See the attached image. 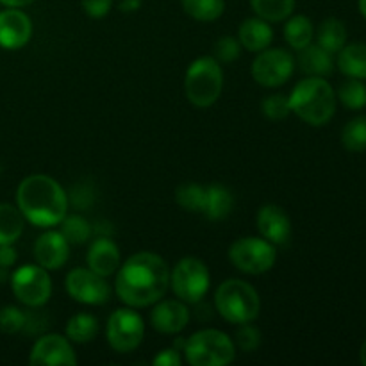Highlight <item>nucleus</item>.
Segmentation results:
<instances>
[{"mask_svg":"<svg viewBox=\"0 0 366 366\" xmlns=\"http://www.w3.org/2000/svg\"><path fill=\"white\" fill-rule=\"evenodd\" d=\"M170 288V267L154 252H136L120 264L114 293L129 307H150Z\"/></svg>","mask_w":366,"mask_h":366,"instance_id":"1","label":"nucleus"},{"mask_svg":"<svg viewBox=\"0 0 366 366\" xmlns=\"http://www.w3.org/2000/svg\"><path fill=\"white\" fill-rule=\"evenodd\" d=\"M16 207L34 227L52 229L68 214V195L54 177L32 174L18 186Z\"/></svg>","mask_w":366,"mask_h":366,"instance_id":"2","label":"nucleus"},{"mask_svg":"<svg viewBox=\"0 0 366 366\" xmlns=\"http://www.w3.org/2000/svg\"><path fill=\"white\" fill-rule=\"evenodd\" d=\"M290 109L311 127H322L336 113V92L325 77H306L293 86L288 97Z\"/></svg>","mask_w":366,"mask_h":366,"instance_id":"3","label":"nucleus"},{"mask_svg":"<svg viewBox=\"0 0 366 366\" xmlns=\"http://www.w3.org/2000/svg\"><path fill=\"white\" fill-rule=\"evenodd\" d=\"M214 310L229 324H249L259 317V293L247 281L227 279L214 292Z\"/></svg>","mask_w":366,"mask_h":366,"instance_id":"4","label":"nucleus"},{"mask_svg":"<svg viewBox=\"0 0 366 366\" xmlns=\"http://www.w3.org/2000/svg\"><path fill=\"white\" fill-rule=\"evenodd\" d=\"M224 89V70L213 56L193 61L184 75V93L189 104L199 109L211 107Z\"/></svg>","mask_w":366,"mask_h":366,"instance_id":"5","label":"nucleus"},{"mask_svg":"<svg viewBox=\"0 0 366 366\" xmlns=\"http://www.w3.org/2000/svg\"><path fill=\"white\" fill-rule=\"evenodd\" d=\"M234 340L218 329H202L186 340L184 356L192 366H227L236 357Z\"/></svg>","mask_w":366,"mask_h":366,"instance_id":"6","label":"nucleus"},{"mask_svg":"<svg viewBox=\"0 0 366 366\" xmlns=\"http://www.w3.org/2000/svg\"><path fill=\"white\" fill-rule=\"evenodd\" d=\"M209 286V268L199 257H182L170 270V288L182 302L199 304L207 295Z\"/></svg>","mask_w":366,"mask_h":366,"instance_id":"7","label":"nucleus"},{"mask_svg":"<svg viewBox=\"0 0 366 366\" xmlns=\"http://www.w3.org/2000/svg\"><path fill=\"white\" fill-rule=\"evenodd\" d=\"M229 261L236 270L247 275L267 274L277 261V250L274 243L264 238L243 236L229 247Z\"/></svg>","mask_w":366,"mask_h":366,"instance_id":"8","label":"nucleus"},{"mask_svg":"<svg viewBox=\"0 0 366 366\" xmlns=\"http://www.w3.org/2000/svg\"><path fill=\"white\" fill-rule=\"evenodd\" d=\"M145 336V322L134 307H120L111 313L106 324L107 345L118 354L138 349Z\"/></svg>","mask_w":366,"mask_h":366,"instance_id":"9","label":"nucleus"},{"mask_svg":"<svg viewBox=\"0 0 366 366\" xmlns=\"http://www.w3.org/2000/svg\"><path fill=\"white\" fill-rule=\"evenodd\" d=\"M11 288L18 302L38 310L50 300L52 295V279L46 268L36 264H24L11 275Z\"/></svg>","mask_w":366,"mask_h":366,"instance_id":"10","label":"nucleus"},{"mask_svg":"<svg viewBox=\"0 0 366 366\" xmlns=\"http://www.w3.org/2000/svg\"><path fill=\"white\" fill-rule=\"evenodd\" d=\"M295 57L286 49H264L250 64V75L263 88H279L292 79Z\"/></svg>","mask_w":366,"mask_h":366,"instance_id":"11","label":"nucleus"},{"mask_svg":"<svg viewBox=\"0 0 366 366\" xmlns=\"http://www.w3.org/2000/svg\"><path fill=\"white\" fill-rule=\"evenodd\" d=\"M66 293L79 304L102 306L111 299V286L106 277L93 272L92 268H74L64 279Z\"/></svg>","mask_w":366,"mask_h":366,"instance_id":"12","label":"nucleus"},{"mask_svg":"<svg viewBox=\"0 0 366 366\" xmlns=\"http://www.w3.org/2000/svg\"><path fill=\"white\" fill-rule=\"evenodd\" d=\"M29 363L32 366H75L77 354L66 336L52 332V335L41 336L34 343Z\"/></svg>","mask_w":366,"mask_h":366,"instance_id":"13","label":"nucleus"},{"mask_svg":"<svg viewBox=\"0 0 366 366\" xmlns=\"http://www.w3.org/2000/svg\"><path fill=\"white\" fill-rule=\"evenodd\" d=\"M32 21L25 11L7 7L0 11V46L6 50H18L31 41Z\"/></svg>","mask_w":366,"mask_h":366,"instance_id":"14","label":"nucleus"},{"mask_svg":"<svg viewBox=\"0 0 366 366\" xmlns=\"http://www.w3.org/2000/svg\"><path fill=\"white\" fill-rule=\"evenodd\" d=\"M189 324V310L186 302L175 299L157 300L150 313V325L161 335H179Z\"/></svg>","mask_w":366,"mask_h":366,"instance_id":"15","label":"nucleus"},{"mask_svg":"<svg viewBox=\"0 0 366 366\" xmlns=\"http://www.w3.org/2000/svg\"><path fill=\"white\" fill-rule=\"evenodd\" d=\"M256 224L261 238L268 239L275 247L288 243L290 236H292V220H290L288 213L277 204L261 206L256 214Z\"/></svg>","mask_w":366,"mask_h":366,"instance_id":"16","label":"nucleus"},{"mask_svg":"<svg viewBox=\"0 0 366 366\" xmlns=\"http://www.w3.org/2000/svg\"><path fill=\"white\" fill-rule=\"evenodd\" d=\"M34 257L36 263L49 272L59 270L66 264L68 257H70V243L59 231L50 229L36 239Z\"/></svg>","mask_w":366,"mask_h":366,"instance_id":"17","label":"nucleus"},{"mask_svg":"<svg viewBox=\"0 0 366 366\" xmlns=\"http://www.w3.org/2000/svg\"><path fill=\"white\" fill-rule=\"evenodd\" d=\"M86 263H88V268H92L93 272L107 279L109 275L117 274V270L120 268V249L111 238L100 236V238L93 239L92 245H89Z\"/></svg>","mask_w":366,"mask_h":366,"instance_id":"18","label":"nucleus"},{"mask_svg":"<svg viewBox=\"0 0 366 366\" xmlns=\"http://www.w3.org/2000/svg\"><path fill=\"white\" fill-rule=\"evenodd\" d=\"M238 41L242 49L247 52H261L268 49L274 41V29L267 20L259 16H250L243 20V24L238 29Z\"/></svg>","mask_w":366,"mask_h":366,"instance_id":"19","label":"nucleus"},{"mask_svg":"<svg viewBox=\"0 0 366 366\" xmlns=\"http://www.w3.org/2000/svg\"><path fill=\"white\" fill-rule=\"evenodd\" d=\"M297 63H299L300 70L307 75V77H327L335 70V59L332 54L322 49L320 45H313L310 43L304 49L297 50Z\"/></svg>","mask_w":366,"mask_h":366,"instance_id":"20","label":"nucleus"},{"mask_svg":"<svg viewBox=\"0 0 366 366\" xmlns=\"http://www.w3.org/2000/svg\"><path fill=\"white\" fill-rule=\"evenodd\" d=\"M234 207V197L231 189L222 184L206 186V195H204L202 214L211 222H220L231 214Z\"/></svg>","mask_w":366,"mask_h":366,"instance_id":"21","label":"nucleus"},{"mask_svg":"<svg viewBox=\"0 0 366 366\" xmlns=\"http://www.w3.org/2000/svg\"><path fill=\"white\" fill-rule=\"evenodd\" d=\"M340 71L345 77L366 81V43H350L338 52Z\"/></svg>","mask_w":366,"mask_h":366,"instance_id":"22","label":"nucleus"},{"mask_svg":"<svg viewBox=\"0 0 366 366\" xmlns=\"http://www.w3.org/2000/svg\"><path fill=\"white\" fill-rule=\"evenodd\" d=\"M317 45L331 52L338 54L347 45V27L338 18H325L317 31Z\"/></svg>","mask_w":366,"mask_h":366,"instance_id":"23","label":"nucleus"},{"mask_svg":"<svg viewBox=\"0 0 366 366\" xmlns=\"http://www.w3.org/2000/svg\"><path fill=\"white\" fill-rule=\"evenodd\" d=\"M315 38L313 21L306 14H293L286 18L285 39L293 50H300L310 45Z\"/></svg>","mask_w":366,"mask_h":366,"instance_id":"24","label":"nucleus"},{"mask_svg":"<svg viewBox=\"0 0 366 366\" xmlns=\"http://www.w3.org/2000/svg\"><path fill=\"white\" fill-rule=\"evenodd\" d=\"M25 218L11 204H0V245H13L24 232Z\"/></svg>","mask_w":366,"mask_h":366,"instance_id":"25","label":"nucleus"},{"mask_svg":"<svg viewBox=\"0 0 366 366\" xmlns=\"http://www.w3.org/2000/svg\"><path fill=\"white\" fill-rule=\"evenodd\" d=\"M254 14L268 24H279L290 18L295 9V0H249Z\"/></svg>","mask_w":366,"mask_h":366,"instance_id":"26","label":"nucleus"},{"mask_svg":"<svg viewBox=\"0 0 366 366\" xmlns=\"http://www.w3.org/2000/svg\"><path fill=\"white\" fill-rule=\"evenodd\" d=\"M64 332L71 343H89L99 335V320L89 313H77L68 320Z\"/></svg>","mask_w":366,"mask_h":366,"instance_id":"27","label":"nucleus"},{"mask_svg":"<svg viewBox=\"0 0 366 366\" xmlns=\"http://www.w3.org/2000/svg\"><path fill=\"white\" fill-rule=\"evenodd\" d=\"M181 6L189 18L197 21H214L225 13V0H181Z\"/></svg>","mask_w":366,"mask_h":366,"instance_id":"28","label":"nucleus"},{"mask_svg":"<svg viewBox=\"0 0 366 366\" xmlns=\"http://www.w3.org/2000/svg\"><path fill=\"white\" fill-rule=\"evenodd\" d=\"M59 232L70 245H82L93 234V227L81 214H66L59 224Z\"/></svg>","mask_w":366,"mask_h":366,"instance_id":"29","label":"nucleus"},{"mask_svg":"<svg viewBox=\"0 0 366 366\" xmlns=\"http://www.w3.org/2000/svg\"><path fill=\"white\" fill-rule=\"evenodd\" d=\"M336 99L350 111H360L366 107V84L361 79L347 77L336 92Z\"/></svg>","mask_w":366,"mask_h":366,"instance_id":"30","label":"nucleus"},{"mask_svg":"<svg viewBox=\"0 0 366 366\" xmlns=\"http://www.w3.org/2000/svg\"><path fill=\"white\" fill-rule=\"evenodd\" d=\"M204 195H206V186L186 182L175 189V202L181 209L188 211V213L202 214Z\"/></svg>","mask_w":366,"mask_h":366,"instance_id":"31","label":"nucleus"},{"mask_svg":"<svg viewBox=\"0 0 366 366\" xmlns=\"http://www.w3.org/2000/svg\"><path fill=\"white\" fill-rule=\"evenodd\" d=\"M342 145L349 152H365L366 150V114L356 117L343 127Z\"/></svg>","mask_w":366,"mask_h":366,"instance_id":"32","label":"nucleus"},{"mask_svg":"<svg viewBox=\"0 0 366 366\" xmlns=\"http://www.w3.org/2000/svg\"><path fill=\"white\" fill-rule=\"evenodd\" d=\"M261 113L267 120L270 122H282L292 114L290 109L288 97H285L282 93H274V95H268L261 100Z\"/></svg>","mask_w":366,"mask_h":366,"instance_id":"33","label":"nucleus"},{"mask_svg":"<svg viewBox=\"0 0 366 366\" xmlns=\"http://www.w3.org/2000/svg\"><path fill=\"white\" fill-rule=\"evenodd\" d=\"M27 325V313L16 306H4L0 310V331L6 335H16Z\"/></svg>","mask_w":366,"mask_h":366,"instance_id":"34","label":"nucleus"},{"mask_svg":"<svg viewBox=\"0 0 366 366\" xmlns=\"http://www.w3.org/2000/svg\"><path fill=\"white\" fill-rule=\"evenodd\" d=\"M234 338L236 349H239L242 352H254L261 345V331L256 325H252V322L239 325Z\"/></svg>","mask_w":366,"mask_h":366,"instance_id":"35","label":"nucleus"},{"mask_svg":"<svg viewBox=\"0 0 366 366\" xmlns=\"http://www.w3.org/2000/svg\"><path fill=\"white\" fill-rule=\"evenodd\" d=\"M214 54L213 57L218 63H234L242 54V45H239L238 38L234 36H222L217 43H214Z\"/></svg>","mask_w":366,"mask_h":366,"instance_id":"36","label":"nucleus"},{"mask_svg":"<svg viewBox=\"0 0 366 366\" xmlns=\"http://www.w3.org/2000/svg\"><path fill=\"white\" fill-rule=\"evenodd\" d=\"M82 11L88 14L89 18H104L109 14L111 6H113V0H81Z\"/></svg>","mask_w":366,"mask_h":366,"instance_id":"37","label":"nucleus"},{"mask_svg":"<svg viewBox=\"0 0 366 366\" xmlns=\"http://www.w3.org/2000/svg\"><path fill=\"white\" fill-rule=\"evenodd\" d=\"M182 363V356L177 349H164L152 360V365L156 366H179Z\"/></svg>","mask_w":366,"mask_h":366,"instance_id":"38","label":"nucleus"},{"mask_svg":"<svg viewBox=\"0 0 366 366\" xmlns=\"http://www.w3.org/2000/svg\"><path fill=\"white\" fill-rule=\"evenodd\" d=\"M18 256L13 245H0V267L11 268L16 263Z\"/></svg>","mask_w":366,"mask_h":366,"instance_id":"39","label":"nucleus"},{"mask_svg":"<svg viewBox=\"0 0 366 366\" xmlns=\"http://www.w3.org/2000/svg\"><path fill=\"white\" fill-rule=\"evenodd\" d=\"M139 7H142V0H122L118 9H120L122 13H136Z\"/></svg>","mask_w":366,"mask_h":366,"instance_id":"40","label":"nucleus"},{"mask_svg":"<svg viewBox=\"0 0 366 366\" xmlns=\"http://www.w3.org/2000/svg\"><path fill=\"white\" fill-rule=\"evenodd\" d=\"M32 2H36V0H0V4L6 7H18V9H21V7H27L31 6Z\"/></svg>","mask_w":366,"mask_h":366,"instance_id":"41","label":"nucleus"},{"mask_svg":"<svg viewBox=\"0 0 366 366\" xmlns=\"http://www.w3.org/2000/svg\"><path fill=\"white\" fill-rule=\"evenodd\" d=\"M360 360H361V363H363V365L366 366V340H365L363 345H361V350H360Z\"/></svg>","mask_w":366,"mask_h":366,"instance_id":"42","label":"nucleus"},{"mask_svg":"<svg viewBox=\"0 0 366 366\" xmlns=\"http://www.w3.org/2000/svg\"><path fill=\"white\" fill-rule=\"evenodd\" d=\"M360 13L363 14V18L366 20V0H360Z\"/></svg>","mask_w":366,"mask_h":366,"instance_id":"43","label":"nucleus"}]
</instances>
